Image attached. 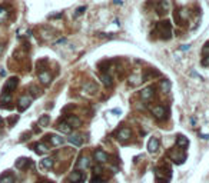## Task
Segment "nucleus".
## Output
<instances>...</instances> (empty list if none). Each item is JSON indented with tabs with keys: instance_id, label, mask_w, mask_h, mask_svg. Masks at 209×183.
Wrapping results in <instances>:
<instances>
[{
	"instance_id": "nucleus-1",
	"label": "nucleus",
	"mask_w": 209,
	"mask_h": 183,
	"mask_svg": "<svg viewBox=\"0 0 209 183\" xmlns=\"http://www.w3.org/2000/svg\"><path fill=\"white\" fill-rule=\"evenodd\" d=\"M156 30L159 32V34L162 36V39H171V34H172V29H171V24L169 22H161L156 27Z\"/></svg>"
},
{
	"instance_id": "nucleus-16",
	"label": "nucleus",
	"mask_w": 209,
	"mask_h": 183,
	"mask_svg": "<svg viewBox=\"0 0 209 183\" xmlns=\"http://www.w3.org/2000/svg\"><path fill=\"white\" fill-rule=\"evenodd\" d=\"M68 140L72 143V145H74V146H80L82 142H83V139H82L80 135H72Z\"/></svg>"
},
{
	"instance_id": "nucleus-33",
	"label": "nucleus",
	"mask_w": 209,
	"mask_h": 183,
	"mask_svg": "<svg viewBox=\"0 0 209 183\" xmlns=\"http://www.w3.org/2000/svg\"><path fill=\"white\" fill-rule=\"evenodd\" d=\"M94 173H96V175H100V173H102V167L99 166V165H98V166H94Z\"/></svg>"
},
{
	"instance_id": "nucleus-34",
	"label": "nucleus",
	"mask_w": 209,
	"mask_h": 183,
	"mask_svg": "<svg viewBox=\"0 0 209 183\" xmlns=\"http://www.w3.org/2000/svg\"><path fill=\"white\" fill-rule=\"evenodd\" d=\"M203 66H209V56H206V57H203Z\"/></svg>"
},
{
	"instance_id": "nucleus-6",
	"label": "nucleus",
	"mask_w": 209,
	"mask_h": 183,
	"mask_svg": "<svg viewBox=\"0 0 209 183\" xmlns=\"http://www.w3.org/2000/svg\"><path fill=\"white\" fill-rule=\"evenodd\" d=\"M156 10H158L159 14H166L169 10V3L168 0H161L158 3V7H156Z\"/></svg>"
},
{
	"instance_id": "nucleus-9",
	"label": "nucleus",
	"mask_w": 209,
	"mask_h": 183,
	"mask_svg": "<svg viewBox=\"0 0 209 183\" xmlns=\"http://www.w3.org/2000/svg\"><path fill=\"white\" fill-rule=\"evenodd\" d=\"M76 166H78V169H88V167L90 166V160H89V157L82 156L80 159L78 160Z\"/></svg>"
},
{
	"instance_id": "nucleus-18",
	"label": "nucleus",
	"mask_w": 209,
	"mask_h": 183,
	"mask_svg": "<svg viewBox=\"0 0 209 183\" xmlns=\"http://www.w3.org/2000/svg\"><path fill=\"white\" fill-rule=\"evenodd\" d=\"M188 143H189L188 137H185V136H182V135L178 136V139H176V145H178V147H186Z\"/></svg>"
},
{
	"instance_id": "nucleus-11",
	"label": "nucleus",
	"mask_w": 209,
	"mask_h": 183,
	"mask_svg": "<svg viewBox=\"0 0 209 183\" xmlns=\"http://www.w3.org/2000/svg\"><path fill=\"white\" fill-rule=\"evenodd\" d=\"M39 80H40L43 85H49L52 80L50 73H49V72H40V73H39Z\"/></svg>"
},
{
	"instance_id": "nucleus-31",
	"label": "nucleus",
	"mask_w": 209,
	"mask_h": 183,
	"mask_svg": "<svg viewBox=\"0 0 209 183\" xmlns=\"http://www.w3.org/2000/svg\"><path fill=\"white\" fill-rule=\"evenodd\" d=\"M17 119H19V117H17V116H14V117H9V125H10V126H13L14 125V122H17Z\"/></svg>"
},
{
	"instance_id": "nucleus-32",
	"label": "nucleus",
	"mask_w": 209,
	"mask_h": 183,
	"mask_svg": "<svg viewBox=\"0 0 209 183\" xmlns=\"http://www.w3.org/2000/svg\"><path fill=\"white\" fill-rule=\"evenodd\" d=\"M93 183H103V179H100L99 176H96V177H93V180H92Z\"/></svg>"
},
{
	"instance_id": "nucleus-22",
	"label": "nucleus",
	"mask_w": 209,
	"mask_h": 183,
	"mask_svg": "<svg viewBox=\"0 0 209 183\" xmlns=\"http://www.w3.org/2000/svg\"><path fill=\"white\" fill-rule=\"evenodd\" d=\"M49 123H50V116L49 115H43L39 119V126H42V127H46Z\"/></svg>"
},
{
	"instance_id": "nucleus-15",
	"label": "nucleus",
	"mask_w": 209,
	"mask_h": 183,
	"mask_svg": "<svg viewBox=\"0 0 209 183\" xmlns=\"http://www.w3.org/2000/svg\"><path fill=\"white\" fill-rule=\"evenodd\" d=\"M119 139L120 140H128L129 137H130V129H128V127H123V129L119 130Z\"/></svg>"
},
{
	"instance_id": "nucleus-38",
	"label": "nucleus",
	"mask_w": 209,
	"mask_h": 183,
	"mask_svg": "<svg viewBox=\"0 0 209 183\" xmlns=\"http://www.w3.org/2000/svg\"><path fill=\"white\" fill-rule=\"evenodd\" d=\"M0 123H2V117H0Z\"/></svg>"
},
{
	"instance_id": "nucleus-23",
	"label": "nucleus",
	"mask_w": 209,
	"mask_h": 183,
	"mask_svg": "<svg viewBox=\"0 0 209 183\" xmlns=\"http://www.w3.org/2000/svg\"><path fill=\"white\" fill-rule=\"evenodd\" d=\"M34 147H36V152L39 153V155H42V153H46V152H49V147H47V146L44 145V143H37V145L34 146Z\"/></svg>"
},
{
	"instance_id": "nucleus-5",
	"label": "nucleus",
	"mask_w": 209,
	"mask_h": 183,
	"mask_svg": "<svg viewBox=\"0 0 209 183\" xmlns=\"http://www.w3.org/2000/svg\"><path fill=\"white\" fill-rule=\"evenodd\" d=\"M158 149H159V140H158V137H152V139L148 142V152L149 153H155Z\"/></svg>"
},
{
	"instance_id": "nucleus-10",
	"label": "nucleus",
	"mask_w": 209,
	"mask_h": 183,
	"mask_svg": "<svg viewBox=\"0 0 209 183\" xmlns=\"http://www.w3.org/2000/svg\"><path fill=\"white\" fill-rule=\"evenodd\" d=\"M30 165H32V160L26 159V157H20V159L16 160V167H17V169H24V167L30 166Z\"/></svg>"
},
{
	"instance_id": "nucleus-19",
	"label": "nucleus",
	"mask_w": 209,
	"mask_h": 183,
	"mask_svg": "<svg viewBox=\"0 0 209 183\" xmlns=\"http://www.w3.org/2000/svg\"><path fill=\"white\" fill-rule=\"evenodd\" d=\"M83 179H84V176L82 175L80 172H73V173L70 175V180H72L73 183H80Z\"/></svg>"
},
{
	"instance_id": "nucleus-35",
	"label": "nucleus",
	"mask_w": 209,
	"mask_h": 183,
	"mask_svg": "<svg viewBox=\"0 0 209 183\" xmlns=\"http://www.w3.org/2000/svg\"><path fill=\"white\" fill-rule=\"evenodd\" d=\"M181 49H182V50H189V49H191V46H189V44H183Z\"/></svg>"
},
{
	"instance_id": "nucleus-26",
	"label": "nucleus",
	"mask_w": 209,
	"mask_h": 183,
	"mask_svg": "<svg viewBox=\"0 0 209 183\" xmlns=\"http://www.w3.org/2000/svg\"><path fill=\"white\" fill-rule=\"evenodd\" d=\"M161 87H162V92L168 93V92L171 90V82H169V80H163L162 85H161Z\"/></svg>"
},
{
	"instance_id": "nucleus-17",
	"label": "nucleus",
	"mask_w": 209,
	"mask_h": 183,
	"mask_svg": "<svg viewBox=\"0 0 209 183\" xmlns=\"http://www.w3.org/2000/svg\"><path fill=\"white\" fill-rule=\"evenodd\" d=\"M58 129H59V132L64 133V135H69V133L72 132V127H70V126H69L66 122H62V123H59Z\"/></svg>"
},
{
	"instance_id": "nucleus-24",
	"label": "nucleus",
	"mask_w": 209,
	"mask_h": 183,
	"mask_svg": "<svg viewBox=\"0 0 209 183\" xmlns=\"http://www.w3.org/2000/svg\"><path fill=\"white\" fill-rule=\"evenodd\" d=\"M0 183H14V177L12 175H3L0 177Z\"/></svg>"
},
{
	"instance_id": "nucleus-12",
	"label": "nucleus",
	"mask_w": 209,
	"mask_h": 183,
	"mask_svg": "<svg viewBox=\"0 0 209 183\" xmlns=\"http://www.w3.org/2000/svg\"><path fill=\"white\" fill-rule=\"evenodd\" d=\"M83 89L88 92V93H90V95H93V93L98 92V86H96V83H93V82H88V83H84Z\"/></svg>"
},
{
	"instance_id": "nucleus-2",
	"label": "nucleus",
	"mask_w": 209,
	"mask_h": 183,
	"mask_svg": "<svg viewBox=\"0 0 209 183\" xmlns=\"http://www.w3.org/2000/svg\"><path fill=\"white\" fill-rule=\"evenodd\" d=\"M17 83H19V79L17 77H10L7 80V83L4 85V89H3V93H10L9 90H14L17 87Z\"/></svg>"
},
{
	"instance_id": "nucleus-25",
	"label": "nucleus",
	"mask_w": 209,
	"mask_h": 183,
	"mask_svg": "<svg viewBox=\"0 0 209 183\" xmlns=\"http://www.w3.org/2000/svg\"><path fill=\"white\" fill-rule=\"evenodd\" d=\"M10 102H12L10 93H3V95H2V97H0V103H3V106H4L6 103H10Z\"/></svg>"
},
{
	"instance_id": "nucleus-7",
	"label": "nucleus",
	"mask_w": 209,
	"mask_h": 183,
	"mask_svg": "<svg viewBox=\"0 0 209 183\" xmlns=\"http://www.w3.org/2000/svg\"><path fill=\"white\" fill-rule=\"evenodd\" d=\"M94 159H96V162H99V163L108 162V153L103 152L102 149H98L96 152H94Z\"/></svg>"
},
{
	"instance_id": "nucleus-13",
	"label": "nucleus",
	"mask_w": 209,
	"mask_h": 183,
	"mask_svg": "<svg viewBox=\"0 0 209 183\" xmlns=\"http://www.w3.org/2000/svg\"><path fill=\"white\" fill-rule=\"evenodd\" d=\"M49 140H50V143L53 146H60L62 143L64 142L63 137H62V136H58V135H50L49 136Z\"/></svg>"
},
{
	"instance_id": "nucleus-30",
	"label": "nucleus",
	"mask_w": 209,
	"mask_h": 183,
	"mask_svg": "<svg viewBox=\"0 0 209 183\" xmlns=\"http://www.w3.org/2000/svg\"><path fill=\"white\" fill-rule=\"evenodd\" d=\"M202 54H203V57H206V56H209V44H206L205 47L202 49Z\"/></svg>"
},
{
	"instance_id": "nucleus-8",
	"label": "nucleus",
	"mask_w": 209,
	"mask_h": 183,
	"mask_svg": "<svg viewBox=\"0 0 209 183\" xmlns=\"http://www.w3.org/2000/svg\"><path fill=\"white\" fill-rule=\"evenodd\" d=\"M66 123H68L70 127H80V125H82L80 119L76 117V116H69V117L66 119Z\"/></svg>"
},
{
	"instance_id": "nucleus-20",
	"label": "nucleus",
	"mask_w": 209,
	"mask_h": 183,
	"mask_svg": "<svg viewBox=\"0 0 209 183\" xmlns=\"http://www.w3.org/2000/svg\"><path fill=\"white\" fill-rule=\"evenodd\" d=\"M40 166L43 167V169H52V166H53V159H52V157H44L40 162Z\"/></svg>"
},
{
	"instance_id": "nucleus-36",
	"label": "nucleus",
	"mask_w": 209,
	"mask_h": 183,
	"mask_svg": "<svg viewBox=\"0 0 209 183\" xmlns=\"http://www.w3.org/2000/svg\"><path fill=\"white\" fill-rule=\"evenodd\" d=\"M115 3L118 4V3H122V0H115Z\"/></svg>"
},
{
	"instance_id": "nucleus-4",
	"label": "nucleus",
	"mask_w": 209,
	"mask_h": 183,
	"mask_svg": "<svg viewBox=\"0 0 209 183\" xmlns=\"http://www.w3.org/2000/svg\"><path fill=\"white\" fill-rule=\"evenodd\" d=\"M152 113H153V116H155L156 119H159V120H162V119H165V107L163 106H155V107L152 109Z\"/></svg>"
},
{
	"instance_id": "nucleus-14",
	"label": "nucleus",
	"mask_w": 209,
	"mask_h": 183,
	"mask_svg": "<svg viewBox=\"0 0 209 183\" xmlns=\"http://www.w3.org/2000/svg\"><path fill=\"white\" fill-rule=\"evenodd\" d=\"M152 96H153V87H146L140 92V97L143 100H149Z\"/></svg>"
},
{
	"instance_id": "nucleus-28",
	"label": "nucleus",
	"mask_w": 209,
	"mask_h": 183,
	"mask_svg": "<svg viewBox=\"0 0 209 183\" xmlns=\"http://www.w3.org/2000/svg\"><path fill=\"white\" fill-rule=\"evenodd\" d=\"M6 16H7V12H6V9H4V7H2V6H0V22H3L4 19H6Z\"/></svg>"
},
{
	"instance_id": "nucleus-21",
	"label": "nucleus",
	"mask_w": 209,
	"mask_h": 183,
	"mask_svg": "<svg viewBox=\"0 0 209 183\" xmlns=\"http://www.w3.org/2000/svg\"><path fill=\"white\" fill-rule=\"evenodd\" d=\"M100 80H102V83H103L106 87H112V85H113L112 77H110L109 75H102V76H100Z\"/></svg>"
},
{
	"instance_id": "nucleus-27",
	"label": "nucleus",
	"mask_w": 209,
	"mask_h": 183,
	"mask_svg": "<svg viewBox=\"0 0 209 183\" xmlns=\"http://www.w3.org/2000/svg\"><path fill=\"white\" fill-rule=\"evenodd\" d=\"M84 12H86V7H84V6L78 7V9H76V12H74V17H79L80 14H83Z\"/></svg>"
},
{
	"instance_id": "nucleus-3",
	"label": "nucleus",
	"mask_w": 209,
	"mask_h": 183,
	"mask_svg": "<svg viewBox=\"0 0 209 183\" xmlns=\"http://www.w3.org/2000/svg\"><path fill=\"white\" fill-rule=\"evenodd\" d=\"M30 103H32V97H29V96H22L20 100H19V110H20V112L26 110V109L30 106Z\"/></svg>"
},
{
	"instance_id": "nucleus-37",
	"label": "nucleus",
	"mask_w": 209,
	"mask_h": 183,
	"mask_svg": "<svg viewBox=\"0 0 209 183\" xmlns=\"http://www.w3.org/2000/svg\"><path fill=\"white\" fill-rule=\"evenodd\" d=\"M42 183H50V182H42Z\"/></svg>"
},
{
	"instance_id": "nucleus-29",
	"label": "nucleus",
	"mask_w": 209,
	"mask_h": 183,
	"mask_svg": "<svg viewBox=\"0 0 209 183\" xmlns=\"http://www.w3.org/2000/svg\"><path fill=\"white\" fill-rule=\"evenodd\" d=\"M30 90H32V95H33L34 97L40 95V90H39V89H37L36 86H32V87H30Z\"/></svg>"
}]
</instances>
